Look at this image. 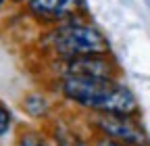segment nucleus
Instances as JSON below:
<instances>
[{
  "instance_id": "f257e3e1",
  "label": "nucleus",
  "mask_w": 150,
  "mask_h": 146,
  "mask_svg": "<svg viewBox=\"0 0 150 146\" xmlns=\"http://www.w3.org/2000/svg\"><path fill=\"white\" fill-rule=\"evenodd\" d=\"M54 88L63 100L83 108L92 115L96 113L138 115L140 113L136 94L121 79L61 75L54 79Z\"/></svg>"
},
{
  "instance_id": "f03ea898",
  "label": "nucleus",
  "mask_w": 150,
  "mask_h": 146,
  "mask_svg": "<svg viewBox=\"0 0 150 146\" xmlns=\"http://www.w3.org/2000/svg\"><path fill=\"white\" fill-rule=\"evenodd\" d=\"M40 50L44 59L54 63H65L86 54H106L112 52L106 35L86 19L65 21L48 27L40 35Z\"/></svg>"
},
{
  "instance_id": "7ed1b4c3",
  "label": "nucleus",
  "mask_w": 150,
  "mask_h": 146,
  "mask_svg": "<svg viewBox=\"0 0 150 146\" xmlns=\"http://www.w3.org/2000/svg\"><path fill=\"white\" fill-rule=\"evenodd\" d=\"M92 130L98 138L117 142V144H134L148 146V134L144 130L138 115H123V113H96L90 117Z\"/></svg>"
},
{
  "instance_id": "20e7f679",
  "label": "nucleus",
  "mask_w": 150,
  "mask_h": 146,
  "mask_svg": "<svg viewBox=\"0 0 150 146\" xmlns=\"http://www.w3.org/2000/svg\"><path fill=\"white\" fill-rule=\"evenodd\" d=\"M54 75H77V77H104V79H119L121 67L112 52L106 54H86L65 63L50 65Z\"/></svg>"
},
{
  "instance_id": "39448f33",
  "label": "nucleus",
  "mask_w": 150,
  "mask_h": 146,
  "mask_svg": "<svg viewBox=\"0 0 150 146\" xmlns=\"http://www.w3.org/2000/svg\"><path fill=\"white\" fill-rule=\"evenodd\" d=\"M27 13L35 21L52 27L65 21L83 19L86 0H29Z\"/></svg>"
},
{
  "instance_id": "423d86ee",
  "label": "nucleus",
  "mask_w": 150,
  "mask_h": 146,
  "mask_svg": "<svg viewBox=\"0 0 150 146\" xmlns=\"http://www.w3.org/2000/svg\"><path fill=\"white\" fill-rule=\"evenodd\" d=\"M21 108L31 117V119H46L50 115V98L44 92H27L21 98Z\"/></svg>"
},
{
  "instance_id": "0eeeda50",
  "label": "nucleus",
  "mask_w": 150,
  "mask_h": 146,
  "mask_svg": "<svg viewBox=\"0 0 150 146\" xmlns=\"http://www.w3.org/2000/svg\"><path fill=\"white\" fill-rule=\"evenodd\" d=\"M54 142L56 146H88L81 136H77L73 130H69L67 125H56L54 130Z\"/></svg>"
},
{
  "instance_id": "6e6552de",
  "label": "nucleus",
  "mask_w": 150,
  "mask_h": 146,
  "mask_svg": "<svg viewBox=\"0 0 150 146\" xmlns=\"http://www.w3.org/2000/svg\"><path fill=\"white\" fill-rule=\"evenodd\" d=\"M17 146H50V140L38 130H23L17 136Z\"/></svg>"
},
{
  "instance_id": "1a4fd4ad",
  "label": "nucleus",
  "mask_w": 150,
  "mask_h": 146,
  "mask_svg": "<svg viewBox=\"0 0 150 146\" xmlns=\"http://www.w3.org/2000/svg\"><path fill=\"white\" fill-rule=\"evenodd\" d=\"M11 125H13V115H11V111L6 108L4 102H0V138L4 134H8Z\"/></svg>"
},
{
  "instance_id": "9d476101",
  "label": "nucleus",
  "mask_w": 150,
  "mask_h": 146,
  "mask_svg": "<svg viewBox=\"0 0 150 146\" xmlns=\"http://www.w3.org/2000/svg\"><path fill=\"white\" fill-rule=\"evenodd\" d=\"M96 146H134V144H117V142H110V140L100 138V140L96 142Z\"/></svg>"
},
{
  "instance_id": "9b49d317",
  "label": "nucleus",
  "mask_w": 150,
  "mask_h": 146,
  "mask_svg": "<svg viewBox=\"0 0 150 146\" xmlns=\"http://www.w3.org/2000/svg\"><path fill=\"white\" fill-rule=\"evenodd\" d=\"M13 2H25V4H27V2H29V0H13Z\"/></svg>"
},
{
  "instance_id": "f8f14e48",
  "label": "nucleus",
  "mask_w": 150,
  "mask_h": 146,
  "mask_svg": "<svg viewBox=\"0 0 150 146\" xmlns=\"http://www.w3.org/2000/svg\"><path fill=\"white\" fill-rule=\"evenodd\" d=\"M4 2H6V0H0V6H2V4H4Z\"/></svg>"
}]
</instances>
